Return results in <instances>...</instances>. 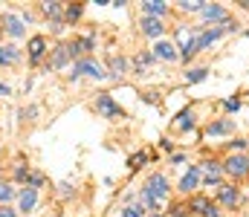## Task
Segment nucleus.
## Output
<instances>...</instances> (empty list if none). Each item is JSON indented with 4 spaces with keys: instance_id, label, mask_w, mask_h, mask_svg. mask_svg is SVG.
Listing matches in <instances>:
<instances>
[{
    "instance_id": "nucleus-1",
    "label": "nucleus",
    "mask_w": 249,
    "mask_h": 217,
    "mask_svg": "<svg viewBox=\"0 0 249 217\" xmlns=\"http://www.w3.org/2000/svg\"><path fill=\"white\" fill-rule=\"evenodd\" d=\"M223 171H226L229 177H235V180H238V177H247L249 174V156L247 153H232V156L223 162Z\"/></svg>"
},
{
    "instance_id": "nucleus-2",
    "label": "nucleus",
    "mask_w": 249,
    "mask_h": 217,
    "mask_svg": "<svg viewBox=\"0 0 249 217\" xmlns=\"http://www.w3.org/2000/svg\"><path fill=\"white\" fill-rule=\"evenodd\" d=\"M72 75H93V78H105L107 72H105V67H102L99 61H93V58H81V61L72 67Z\"/></svg>"
},
{
    "instance_id": "nucleus-3",
    "label": "nucleus",
    "mask_w": 249,
    "mask_h": 217,
    "mask_svg": "<svg viewBox=\"0 0 249 217\" xmlns=\"http://www.w3.org/2000/svg\"><path fill=\"white\" fill-rule=\"evenodd\" d=\"M96 110L102 113V116H107V119H119L122 116V110H119V104L107 96V93H102L99 99H96Z\"/></svg>"
},
{
    "instance_id": "nucleus-4",
    "label": "nucleus",
    "mask_w": 249,
    "mask_h": 217,
    "mask_svg": "<svg viewBox=\"0 0 249 217\" xmlns=\"http://www.w3.org/2000/svg\"><path fill=\"white\" fill-rule=\"evenodd\" d=\"M160 203L165 200V194H168V180H165V174H151V180H148V185H145Z\"/></svg>"
},
{
    "instance_id": "nucleus-5",
    "label": "nucleus",
    "mask_w": 249,
    "mask_h": 217,
    "mask_svg": "<svg viewBox=\"0 0 249 217\" xmlns=\"http://www.w3.org/2000/svg\"><path fill=\"white\" fill-rule=\"evenodd\" d=\"M29 61L32 64H38L41 58H44V52H47V38L44 35H35V38H29Z\"/></svg>"
},
{
    "instance_id": "nucleus-6",
    "label": "nucleus",
    "mask_w": 249,
    "mask_h": 217,
    "mask_svg": "<svg viewBox=\"0 0 249 217\" xmlns=\"http://www.w3.org/2000/svg\"><path fill=\"white\" fill-rule=\"evenodd\" d=\"M72 55H70V44H58L55 50H53V58H50V70H61L64 64L70 61Z\"/></svg>"
},
{
    "instance_id": "nucleus-7",
    "label": "nucleus",
    "mask_w": 249,
    "mask_h": 217,
    "mask_svg": "<svg viewBox=\"0 0 249 217\" xmlns=\"http://www.w3.org/2000/svg\"><path fill=\"white\" fill-rule=\"evenodd\" d=\"M238 200H241V191H238L235 185H220V203H223L226 209H235Z\"/></svg>"
},
{
    "instance_id": "nucleus-8",
    "label": "nucleus",
    "mask_w": 249,
    "mask_h": 217,
    "mask_svg": "<svg viewBox=\"0 0 249 217\" xmlns=\"http://www.w3.org/2000/svg\"><path fill=\"white\" fill-rule=\"evenodd\" d=\"M154 55H157V58H165V61H174V58H177V47H174L171 41H157Z\"/></svg>"
},
{
    "instance_id": "nucleus-9",
    "label": "nucleus",
    "mask_w": 249,
    "mask_h": 217,
    "mask_svg": "<svg viewBox=\"0 0 249 217\" xmlns=\"http://www.w3.org/2000/svg\"><path fill=\"white\" fill-rule=\"evenodd\" d=\"M142 12H145V17H162L168 12V6L162 0H148V3H142Z\"/></svg>"
},
{
    "instance_id": "nucleus-10",
    "label": "nucleus",
    "mask_w": 249,
    "mask_h": 217,
    "mask_svg": "<svg viewBox=\"0 0 249 217\" xmlns=\"http://www.w3.org/2000/svg\"><path fill=\"white\" fill-rule=\"evenodd\" d=\"M162 29H165V26H162V20H160V17H142V32H145V35L160 38V35H162Z\"/></svg>"
},
{
    "instance_id": "nucleus-11",
    "label": "nucleus",
    "mask_w": 249,
    "mask_h": 217,
    "mask_svg": "<svg viewBox=\"0 0 249 217\" xmlns=\"http://www.w3.org/2000/svg\"><path fill=\"white\" fill-rule=\"evenodd\" d=\"M35 203H38V188H29L26 185V191H20V212L35 209Z\"/></svg>"
},
{
    "instance_id": "nucleus-12",
    "label": "nucleus",
    "mask_w": 249,
    "mask_h": 217,
    "mask_svg": "<svg viewBox=\"0 0 249 217\" xmlns=\"http://www.w3.org/2000/svg\"><path fill=\"white\" fill-rule=\"evenodd\" d=\"M200 15H203L206 20H226V9H223V6H214V3H212V6H203Z\"/></svg>"
},
{
    "instance_id": "nucleus-13",
    "label": "nucleus",
    "mask_w": 249,
    "mask_h": 217,
    "mask_svg": "<svg viewBox=\"0 0 249 217\" xmlns=\"http://www.w3.org/2000/svg\"><path fill=\"white\" fill-rule=\"evenodd\" d=\"M3 23H6L3 29H6L9 35H15V38H18V35H23V23H20V17H15V15H6V17H3Z\"/></svg>"
},
{
    "instance_id": "nucleus-14",
    "label": "nucleus",
    "mask_w": 249,
    "mask_h": 217,
    "mask_svg": "<svg viewBox=\"0 0 249 217\" xmlns=\"http://www.w3.org/2000/svg\"><path fill=\"white\" fill-rule=\"evenodd\" d=\"M87 50H93V38H90V35H84V38H78V41L70 44V55H81V52H87Z\"/></svg>"
},
{
    "instance_id": "nucleus-15",
    "label": "nucleus",
    "mask_w": 249,
    "mask_h": 217,
    "mask_svg": "<svg viewBox=\"0 0 249 217\" xmlns=\"http://www.w3.org/2000/svg\"><path fill=\"white\" fill-rule=\"evenodd\" d=\"M197 180H200V168L194 165V168H188V174L183 177V180H180V188H183V191L188 194V191H191V188L197 185Z\"/></svg>"
},
{
    "instance_id": "nucleus-16",
    "label": "nucleus",
    "mask_w": 249,
    "mask_h": 217,
    "mask_svg": "<svg viewBox=\"0 0 249 217\" xmlns=\"http://www.w3.org/2000/svg\"><path fill=\"white\" fill-rule=\"evenodd\" d=\"M220 38V29H209V32H200L197 35V50H206L212 41H217Z\"/></svg>"
},
{
    "instance_id": "nucleus-17",
    "label": "nucleus",
    "mask_w": 249,
    "mask_h": 217,
    "mask_svg": "<svg viewBox=\"0 0 249 217\" xmlns=\"http://www.w3.org/2000/svg\"><path fill=\"white\" fill-rule=\"evenodd\" d=\"M229 131H232V122L223 119V122H212L209 131H206V136H220V134H229Z\"/></svg>"
},
{
    "instance_id": "nucleus-18",
    "label": "nucleus",
    "mask_w": 249,
    "mask_h": 217,
    "mask_svg": "<svg viewBox=\"0 0 249 217\" xmlns=\"http://www.w3.org/2000/svg\"><path fill=\"white\" fill-rule=\"evenodd\" d=\"M142 203H145L151 212H160V206H162V203H160V200H157V197L148 191V188H142Z\"/></svg>"
},
{
    "instance_id": "nucleus-19",
    "label": "nucleus",
    "mask_w": 249,
    "mask_h": 217,
    "mask_svg": "<svg viewBox=\"0 0 249 217\" xmlns=\"http://www.w3.org/2000/svg\"><path fill=\"white\" fill-rule=\"evenodd\" d=\"M209 209H212L209 197H194V200H191V212H200V215H206Z\"/></svg>"
},
{
    "instance_id": "nucleus-20",
    "label": "nucleus",
    "mask_w": 249,
    "mask_h": 217,
    "mask_svg": "<svg viewBox=\"0 0 249 217\" xmlns=\"http://www.w3.org/2000/svg\"><path fill=\"white\" fill-rule=\"evenodd\" d=\"M44 15L58 20V17H61V3H44ZM58 23H61V20H58Z\"/></svg>"
},
{
    "instance_id": "nucleus-21",
    "label": "nucleus",
    "mask_w": 249,
    "mask_h": 217,
    "mask_svg": "<svg viewBox=\"0 0 249 217\" xmlns=\"http://www.w3.org/2000/svg\"><path fill=\"white\" fill-rule=\"evenodd\" d=\"M15 58H18L15 47H0V64H12Z\"/></svg>"
},
{
    "instance_id": "nucleus-22",
    "label": "nucleus",
    "mask_w": 249,
    "mask_h": 217,
    "mask_svg": "<svg viewBox=\"0 0 249 217\" xmlns=\"http://www.w3.org/2000/svg\"><path fill=\"white\" fill-rule=\"evenodd\" d=\"M12 197H15V188H12L9 183H0V203L6 206V203H9Z\"/></svg>"
},
{
    "instance_id": "nucleus-23",
    "label": "nucleus",
    "mask_w": 249,
    "mask_h": 217,
    "mask_svg": "<svg viewBox=\"0 0 249 217\" xmlns=\"http://www.w3.org/2000/svg\"><path fill=\"white\" fill-rule=\"evenodd\" d=\"M183 131H188V128H194V113L191 110H186V113H180V122H177Z\"/></svg>"
},
{
    "instance_id": "nucleus-24",
    "label": "nucleus",
    "mask_w": 249,
    "mask_h": 217,
    "mask_svg": "<svg viewBox=\"0 0 249 217\" xmlns=\"http://www.w3.org/2000/svg\"><path fill=\"white\" fill-rule=\"evenodd\" d=\"M124 67H127V64H124V58H116V55L110 58V72H113V75H122Z\"/></svg>"
},
{
    "instance_id": "nucleus-25",
    "label": "nucleus",
    "mask_w": 249,
    "mask_h": 217,
    "mask_svg": "<svg viewBox=\"0 0 249 217\" xmlns=\"http://www.w3.org/2000/svg\"><path fill=\"white\" fill-rule=\"evenodd\" d=\"M64 17L72 23V20H78L81 17V6H67V12H64Z\"/></svg>"
},
{
    "instance_id": "nucleus-26",
    "label": "nucleus",
    "mask_w": 249,
    "mask_h": 217,
    "mask_svg": "<svg viewBox=\"0 0 249 217\" xmlns=\"http://www.w3.org/2000/svg\"><path fill=\"white\" fill-rule=\"evenodd\" d=\"M206 72H209V70H203V67H200V70H191V72H186L188 84H194V81H203V78H206Z\"/></svg>"
},
{
    "instance_id": "nucleus-27",
    "label": "nucleus",
    "mask_w": 249,
    "mask_h": 217,
    "mask_svg": "<svg viewBox=\"0 0 249 217\" xmlns=\"http://www.w3.org/2000/svg\"><path fill=\"white\" fill-rule=\"evenodd\" d=\"M206 185H217V188H220V168L206 174Z\"/></svg>"
},
{
    "instance_id": "nucleus-28",
    "label": "nucleus",
    "mask_w": 249,
    "mask_h": 217,
    "mask_svg": "<svg viewBox=\"0 0 249 217\" xmlns=\"http://www.w3.org/2000/svg\"><path fill=\"white\" fill-rule=\"evenodd\" d=\"M180 6H183V9H186V12H203V3H200V0H191V3H180Z\"/></svg>"
},
{
    "instance_id": "nucleus-29",
    "label": "nucleus",
    "mask_w": 249,
    "mask_h": 217,
    "mask_svg": "<svg viewBox=\"0 0 249 217\" xmlns=\"http://www.w3.org/2000/svg\"><path fill=\"white\" fill-rule=\"evenodd\" d=\"M145 159H148V156H145V153H133V156H130V159H127V165H130V168H139V165H142V162H145Z\"/></svg>"
},
{
    "instance_id": "nucleus-30",
    "label": "nucleus",
    "mask_w": 249,
    "mask_h": 217,
    "mask_svg": "<svg viewBox=\"0 0 249 217\" xmlns=\"http://www.w3.org/2000/svg\"><path fill=\"white\" fill-rule=\"evenodd\" d=\"M142 215H145V212H142L139 206H127V209L122 212V217H142Z\"/></svg>"
},
{
    "instance_id": "nucleus-31",
    "label": "nucleus",
    "mask_w": 249,
    "mask_h": 217,
    "mask_svg": "<svg viewBox=\"0 0 249 217\" xmlns=\"http://www.w3.org/2000/svg\"><path fill=\"white\" fill-rule=\"evenodd\" d=\"M15 177H18V180H29L32 174H29V168H18V171H15Z\"/></svg>"
},
{
    "instance_id": "nucleus-32",
    "label": "nucleus",
    "mask_w": 249,
    "mask_h": 217,
    "mask_svg": "<svg viewBox=\"0 0 249 217\" xmlns=\"http://www.w3.org/2000/svg\"><path fill=\"white\" fill-rule=\"evenodd\" d=\"M171 217H186V206H174L171 209Z\"/></svg>"
},
{
    "instance_id": "nucleus-33",
    "label": "nucleus",
    "mask_w": 249,
    "mask_h": 217,
    "mask_svg": "<svg viewBox=\"0 0 249 217\" xmlns=\"http://www.w3.org/2000/svg\"><path fill=\"white\" fill-rule=\"evenodd\" d=\"M238 107H241V101H238V99H229V101H226V110H238Z\"/></svg>"
},
{
    "instance_id": "nucleus-34",
    "label": "nucleus",
    "mask_w": 249,
    "mask_h": 217,
    "mask_svg": "<svg viewBox=\"0 0 249 217\" xmlns=\"http://www.w3.org/2000/svg\"><path fill=\"white\" fill-rule=\"evenodd\" d=\"M0 217H18V215H15L9 206H0Z\"/></svg>"
},
{
    "instance_id": "nucleus-35",
    "label": "nucleus",
    "mask_w": 249,
    "mask_h": 217,
    "mask_svg": "<svg viewBox=\"0 0 249 217\" xmlns=\"http://www.w3.org/2000/svg\"><path fill=\"white\" fill-rule=\"evenodd\" d=\"M3 96H9V87H6V84H0V99H3Z\"/></svg>"
},
{
    "instance_id": "nucleus-36",
    "label": "nucleus",
    "mask_w": 249,
    "mask_h": 217,
    "mask_svg": "<svg viewBox=\"0 0 249 217\" xmlns=\"http://www.w3.org/2000/svg\"><path fill=\"white\" fill-rule=\"evenodd\" d=\"M203 217H220V215H217L214 209H209V212H206V215H203Z\"/></svg>"
},
{
    "instance_id": "nucleus-37",
    "label": "nucleus",
    "mask_w": 249,
    "mask_h": 217,
    "mask_svg": "<svg viewBox=\"0 0 249 217\" xmlns=\"http://www.w3.org/2000/svg\"><path fill=\"white\" fill-rule=\"evenodd\" d=\"M151 217H162V215H151Z\"/></svg>"
},
{
    "instance_id": "nucleus-38",
    "label": "nucleus",
    "mask_w": 249,
    "mask_h": 217,
    "mask_svg": "<svg viewBox=\"0 0 249 217\" xmlns=\"http://www.w3.org/2000/svg\"><path fill=\"white\" fill-rule=\"evenodd\" d=\"M0 29H3V26H0Z\"/></svg>"
}]
</instances>
